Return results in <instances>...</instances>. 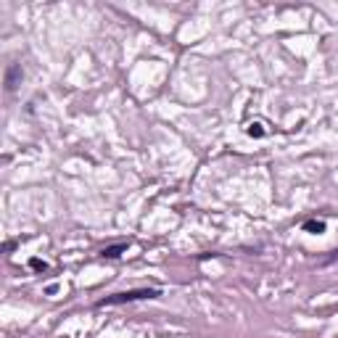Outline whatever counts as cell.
Masks as SVG:
<instances>
[{"mask_svg": "<svg viewBox=\"0 0 338 338\" xmlns=\"http://www.w3.org/2000/svg\"><path fill=\"white\" fill-rule=\"evenodd\" d=\"M162 290L158 288H135V290H122V294L100 298L98 306H116V304H130V302H146V298H158Z\"/></svg>", "mask_w": 338, "mask_h": 338, "instance_id": "1", "label": "cell"}, {"mask_svg": "<svg viewBox=\"0 0 338 338\" xmlns=\"http://www.w3.org/2000/svg\"><path fill=\"white\" fill-rule=\"evenodd\" d=\"M22 77H24L22 66H18V64H11V66H8V72H6V90L14 92L18 84H22Z\"/></svg>", "mask_w": 338, "mask_h": 338, "instance_id": "2", "label": "cell"}, {"mask_svg": "<svg viewBox=\"0 0 338 338\" xmlns=\"http://www.w3.org/2000/svg\"><path fill=\"white\" fill-rule=\"evenodd\" d=\"M130 248V243H116V246H106L100 251V256L103 259H116V256H122V254H124Z\"/></svg>", "mask_w": 338, "mask_h": 338, "instance_id": "3", "label": "cell"}, {"mask_svg": "<svg viewBox=\"0 0 338 338\" xmlns=\"http://www.w3.org/2000/svg\"><path fill=\"white\" fill-rule=\"evenodd\" d=\"M304 230L312 232V236H322V232H325V222L322 220H306L304 222Z\"/></svg>", "mask_w": 338, "mask_h": 338, "instance_id": "4", "label": "cell"}, {"mask_svg": "<svg viewBox=\"0 0 338 338\" xmlns=\"http://www.w3.org/2000/svg\"><path fill=\"white\" fill-rule=\"evenodd\" d=\"M246 132L251 135V138H264L267 135V130L259 124V122H251V124H246Z\"/></svg>", "mask_w": 338, "mask_h": 338, "instance_id": "5", "label": "cell"}, {"mask_svg": "<svg viewBox=\"0 0 338 338\" xmlns=\"http://www.w3.org/2000/svg\"><path fill=\"white\" fill-rule=\"evenodd\" d=\"M30 267H32V270H37V272H45V270H48V264H45L42 259H37V256H34V259H30Z\"/></svg>", "mask_w": 338, "mask_h": 338, "instance_id": "6", "label": "cell"}]
</instances>
